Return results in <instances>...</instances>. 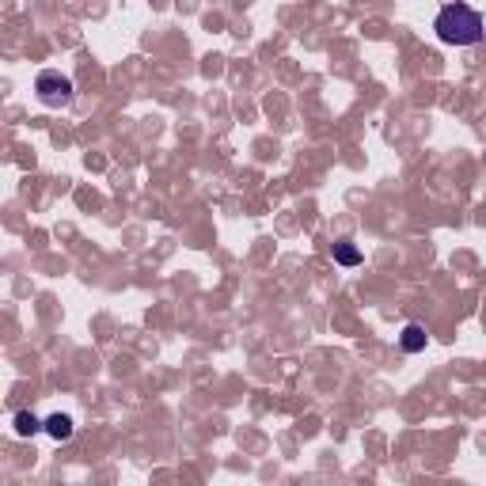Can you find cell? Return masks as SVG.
<instances>
[{
  "label": "cell",
  "instance_id": "8992f818",
  "mask_svg": "<svg viewBox=\"0 0 486 486\" xmlns=\"http://www.w3.org/2000/svg\"><path fill=\"white\" fill-rule=\"evenodd\" d=\"M335 263H342V266H357V263H361V251H357L353 243H335Z\"/></svg>",
  "mask_w": 486,
  "mask_h": 486
},
{
  "label": "cell",
  "instance_id": "3957f363",
  "mask_svg": "<svg viewBox=\"0 0 486 486\" xmlns=\"http://www.w3.org/2000/svg\"><path fill=\"white\" fill-rule=\"evenodd\" d=\"M42 430H46L53 441H69L73 437V418H69V414H50V418L42 422Z\"/></svg>",
  "mask_w": 486,
  "mask_h": 486
},
{
  "label": "cell",
  "instance_id": "277c9868",
  "mask_svg": "<svg viewBox=\"0 0 486 486\" xmlns=\"http://www.w3.org/2000/svg\"><path fill=\"white\" fill-rule=\"evenodd\" d=\"M399 342H403V350H407V353H418V350H425V327H418V323H407V327H403V338H399Z\"/></svg>",
  "mask_w": 486,
  "mask_h": 486
},
{
  "label": "cell",
  "instance_id": "7a4b0ae2",
  "mask_svg": "<svg viewBox=\"0 0 486 486\" xmlns=\"http://www.w3.org/2000/svg\"><path fill=\"white\" fill-rule=\"evenodd\" d=\"M35 92H38V99L46 107H69V103H73V80L61 77V73H53V69L38 73Z\"/></svg>",
  "mask_w": 486,
  "mask_h": 486
},
{
  "label": "cell",
  "instance_id": "6da1fadb",
  "mask_svg": "<svg viewBox=\"0 0 486 486\" xmlns=\"http://www.w3.org/2000/svg\"><path fill=\"white\" fill-rule=\"evenodd\" d=\"M433 31L445 46H475V42H482V16L467 4H445Z\"/></svg>",
  "mask_w": 486,
  "mask_h": 486
},
{
  "label": "cell",
  "instance_id": "5b68a950",
  "mask_svg": "<svg viewBox=\"0 0 486 486\" xmlns=\"http://www.w3.org/2000/svg\"><path fill=\"white\" fill-rule=\"evenodd\" d=\"M38 430H42V422L35 418L31 410H20V414H16V433H20V437H31V433H38Z\"/></svg>",
  "mask_w": 486,
  "mask_h": 486
}]
</instances>
